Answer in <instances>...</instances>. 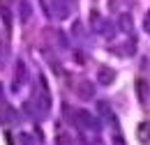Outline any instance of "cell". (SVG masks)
Listing matches in <instances>:
<instances>
[{
	"mask_svg": "<svg viewBox=\"0 0 150 145\" xmlns=\"http://www.w3.org/2000/svg\"><path fill=\"white\" fill-rule=\"evenodd\" d=\"M74 122L79 129H90V131H99V122H97V118H95L90 111L81 108L74 113Z\"/></svg>",
	"mask_w": 150,
	"mask_h": 145,
	"instance_id": "6da1fadb",
	"label": "cell"
},
{
	"mask_svg": "<svg viewBox=\"0 0 150 145\" xmlns=\"http://www.w3.org/2000/svg\"><path fill=\"white\" fill-rule=\"evenodd\" d=\"M90 28H93L95 32L106 35V37H113V32H115L113 25H111V21H106L99 12H90Z\"/></svg>",
	"mask_w": 150,
	"mask_h": 145,
	"instance_id": "7a4b0ae2",
	"label": "cell"
},
{
	"mask_svg": "<svg viewBox=\"0 0 150 145\" xmlns=\"http://www.w3.org/2000/svg\"><path fill=\"white\" fill-rule=\"evenodd\" d=\"M35 99H37L42 111L51 108V92H49V85H46V78L44 76H39V90H35Z\"/></svg>",
	"mask_w": 150,
	"mask_h": 145,
	"instance_id": "3957f363",
	"label": "cell"
},
{
	"mask_svg": "<svg viewBox=\"0 0 150 145\" xmlns=\"http://www.w3.org/2000/svg\"><path fill=\"white\" fill-rule=\"evenodd\" d=\"M19 120V113L14 106H9V104H0V125L2 127H9V125H14Z\"/></svg>",
	"mask_w": 150,
	"mask_h": 145,
	"instance_id": "277c9868",
	"label": "cell"
},
{
	"mask_svg": "<svg viewBox=\"0 0 150 145\" xmlns=\"http://www.w3.org/2000/svg\"><path fill=\"white\" fill-rule=\"evenodd\" d=\"M33 16V5H30V0H21L19 2V21L21 23H28Z\"/></svg>",
	"mask_w": 150,
	"mask_h": 145,
	"instance_id": "5b68a950",
	"label": "cell"
},
{
	"mask_svg": "<svg viewBox=\"0 0 150 145\" xmlns=\"http://www.w3.org/2000/svg\"><path fill=\"white\" fill-rule=\"evenodd\" d=\"M76 92H79L81 99H93L95 97V85L90 83V81H81L79 88H76Z\"/></svg>",
	"mask_w": 150,
	"mask_h": 145,
	"instance_id": "8992f818",
	"label": "cell"
},
{
	"mask_svg": "<svg viewBox=\"0 0 150 145\" xmlns=\"http://www.w3.org/2000/svg\"><path fill=\"white\" fill-rule=\"evenodd\" d=\"M97 76H99V83H102V85H111L113 81H115V72L109 69V67H102Z\"/></svg>",
	"mask_w": 150,
	"mask_h": 145,
	"instance_id": "52a82bcc",
	"label": "cell"
},
{
	"mask_svg": "<svg viewBox=\"0 0 150 145\" xmlns=\"http://www.w3.org/2000/svg\"><path fill=\"white\" fill-rule=\"evenodd\" d=\"M136 92H139V99L146 104V101H148V94H150V88H148V83H146L143 78H136Z\"/></svg>",
	"mask_w": 150,
	"mask_h": 145,
	"instance_id": "ba28073f",
	"label": "cell"
},
{
	"mask_svg": "<svg viewBox=\"0 0 150 145\" xmlns=\"http://www.w3.org/2000/svg\"><path fill=\"white\" fill-rule=\"evenodd\" d=\"M136 131H139V141L141 143H150V125L148 122H141Z\"/></svg>",
	"mask_w": 150,
	"mask_h": 145,
	"instance_id": "9c48e42d",
	"label": "cell"
},
{
	"mask_svg": "<svg viewBox=\"0 0 150 145\" xmlns=\"http://www.w3.org/2000/svg\"><path fill=\"white\" fill-rule=\"evenodd\" d=\"M72 143H74V138H72L69 131H58L56 134V145H72Z\"/></svg>",
	"mask_w": 150,
	"mask_h": 145,
	"instance_id": "30bf717a",
	"label": "cell"
},
{
	"mask_svg": "<svg viewBox=\"0 0 150 145\" xmlns=\"http://www.w3.org/2000/svg\"><path fill=\"white\" fill-rule=\"evenodd\" d=\"M120 30L122 32H132V28H134V23H132V16L129 14H120Z\"/></svg>",
	"mask_w": 150,
	"mask_h": 145,
	"instance_id": "8fae6325",
	"label": "cell"
},
{
	"mask_svg": "<svg viewBox=\"0 0 150 145\" xmlns=\"http://www.w3.org/2000/svg\"><path fill=\"white\" fill-rule=\"evenodd\" d=\"M23 81H25V65H23V62H16V83H14V85L19 88Z\"/></svg>",
	"mask_w": 150,
	"mask_h": 145,
	"instance_id": "7c38bea8",
	"label": "cell"
},
{
	"mask_svg": "<svg viewBox=\"0 0 150 145\" xmlns=\"http://www.w3.org/2000/svg\"><path fill=\"white\" fill-rule=\"evenodd\" d=\"M19 143L21 145H35V138L28 131H19Z\"/></svg>",
	"mask_w": 150,
	"mask_h": 145,
	"instance_id": "4fadbf2b",
	"label": "cell"
},
{
	"mask_svg": "<svg viewBox=\"0 0 150 145\" xmlns=\"http://www.w3.org/2000/svg\"><path fill=\"white\" fill-rule=\"evenodd\" d=\"M0 16H2L7 28H12V12H9V7H0Z\"/></svg>",
	"mask_w": 150,
	"mask_h": 145,
	"instance_id": "5bb4252c",
	"label": "cell"
},
{
	"mask_svg": "<svg viewBox=\"0 0 150 145\" xmlns=\"http://www.w3.org/2000/svg\"><path fill=\"white\" fill-rule=\"evenodd\" d=\"M74 60L79 65H86V53H83V51H74Z\"/></svg>",
	"mask_w": 150,
	"mask_h": 145,
	"instance_id": "9a60e30c",
	"label": "cell"
},
{
	"mask_svg": "<svg viewBox=\"0 0 150 145\" xmlns=\"http://www.w3.org/2000/svg\"><path fill=\"white\" fill-rule=\"evenodd\" d=\"M113 145H127V143H125V138L120 134H113Z\"/></svg>",
	"mask_w": 150,
	"mask_h": 145,
	"instance_id": "2e32d148",
	"label": "cell"
},
{
	"mask_svg": "<svg viewBox=\"0 0 150 145\" xmlns=\"http://www.w3.org/2000/svg\"><path fill=\"white\" fill-rule=\"evenodd\" d=\"M143 28H146V32L150 35V9L146 12V21H143Z\"/></svg>",
	"mask_w": 150,
	"mask_h": 145,
	"instance_id": "e0dca14e",
	"label": "cell"
},
{
	"mask_svg": "<svg viewBox=\"0 0 150 145\" xmlns=\"http://www.w3.org/2000/svg\"><path fill=\"white\" fill-rule=\"evenodd\" d=\"M14 0H0V7H12Z\"/></svg>",
	"mask_w": 150,
	"mask_h": 145,
	"instance_id": "ac0fdd59",
	"label": "cell"
},
{
	"mask_svg": "<svg viewBox=\"0 0 150 145\" xmlns=\"http://www.w3.org/2000/svg\"><path fill=\"white\" fill-rule=\"evenodd\" d=\"M0 60H2V42H0Z\"/></svg>",
	"mask_w": 150,
	"mask_h": 145,
	"instance_id": "d6986e66",
	"label": "cell"
}]
</instances>
